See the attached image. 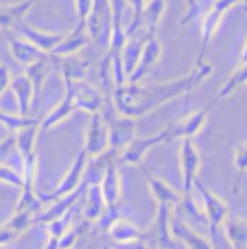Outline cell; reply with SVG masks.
Instances as JSON below:
<instances>
[{"instance_id":"obj_1","label":"cell","mask_w":247,"mask_h":249,"mask_svg":"<svg viewBox=\"0 0 247 249\" xmlns=\"http://www.w3.org/2000/svg\"><path fill=\"white\" fill-rule=\"evenodd\" d=\"M210 72H212V66L210 64L195 61L191 72L184 74L182 79H175V81L156 83V86H147V88H138V83H125L121 88H114V92H112L114 112L127 118L144 116V114L153 112L160 105L191 92L204 79H208Z\"/></svg>"},{"instance_id":"obj_2","label":"cell","mask_w":247,"mask_h":249,"mask_svg":"<svg viewBox=\"0 0 247 249\" xmlns=\"http://www.w3.org/2000/svg\"><path fill=\"white\" fill-rule=\"evenodd\" d=\"M195 186L197 190H199V195H201V201H204V208H206V221H208V232H210V236H212V247L214 249H219V241H217V232H219V228H221V223L228 219V203L223 201L221 197H217L214 193H210L208 188H206L204 184H201L199 179H195Z\"/></svg>"},{"instance_id":"obj_3","label":"cell","mask_w":247,"mask_h":249,"mask_svg":"<svg viewBox=\"0 0 247 249\" xmlns=\"http://www.w3.org/2000/svg\"><path fill=\"white\" fill-rule=\"evenodd\" d=\"M243 2H247V0H214V4L210 7V11L206 13L204 20H201V48H199V55H197L195 61H204L206 48H208L212 35L217 33V29H219V24H221L223 16H226L232 7L243 4Z\"/></svg>"},{"instance_id":"obj_4","label":"cell","mask_w":247,"mask_h":249,"mask_svg":"<svg viewBox=\"0 0 247 249\" xmlns=\"http://www.w3.org/2000/svg\"><path fill=\"white\" fill-rule=\"evenodd\" d=\"M105 127H107V146L109 149H125L131 140L136 138V118H127V116H114L112 112L103 114Z\"/></svg>"},{"instance_id":"obj_5","label":"cell","mask_w":247,"mask_h":249,"mask_svg":"<svg viewBox=\"0 0 247 249\" xmlns=\"http://www.w3.org/2000/svg\"><path fill=\"white\" fill-rule=\"evenodd\" d=\"M179 168H182V188L184 195H193V184L201 168V153L195 146L193 138H182L179 142Z\"/></svg>"},{"instance_id":"obj_6","label":"cell","mask_w":247,"mask_h":249,"mask_svg":"<svg viewBox=\"0 0 247 249\" xmlns=\"http://www.w3.org/2000/svg\"><path fill=\"white\" fill-rule=\"evenodd\" d=\"M171 214H173V208L166 206V203H158V214L153 221L149 234L144 236V241L149 243L151 249H177L171 236Z\"/></svg>"},{"instance_id":"obj_7","label":"cell","mask_w":247,"mask_h":249,"mask_svg":"<svg viewBox=\"0 0 247 249\" xmlns=\"http://www.w3.org/2000/svg\"><path fill=\"white\" fill-rule=\"evenodd\" d=\"M86 29L92 42L103 44V37H107L112 33V16H109V2L107 0H92L90 13L86 20Z\"/></svg>"},{"instance_id":"obj_8","label":"cell","mask_w":247,"mask_h":249,"mask_svg":"<svg viewBox=\"0 0 247 249\" xmlns=\"http://www.w3.org/2000/svg\"><path fill=\"white\" fill-rule=\"evenodd\" d=\"M86 164H88V153L86 151H81V153L77 155V160L72 162L70 171L66 173V177L59 181V186H57L53 193H48V195H37V201L39 203H51V201H57L59 197H64V195H70L72 190H77L79 184L83 181Z\"/></svg>"},{"instance_id":"obj_9","label":"cell","mask_w":247,"mask_h":249,"mask_svg":"<svg viewBox=\"0 0 247 249\" xmlns=\"http://www.w3.org/2000/svg\"><path fill=\"white\" fill-rule=\"evenodd\" d=\"M160 59H162V44L158 42L156 35H147L144 46H142V53H140L138 66H136L134 72L127 77V83H140V79L147 77L149 72L156 70V66L160 64Z\"/></svg>"},{"instance_id":"obj_10","label":"cell","mask_w":247,"mask_h":249,"mask_svg":"<svg viewBox=\"0 0 247 249\" xmlns=\"http://www.w3.org/2000/svg\"><path fill=\"white\" fill-rule=\"evenodd\" d=\"M107 149V127H105L103 114L96 112L90 116V123H88V131H86V153L90 160L99 158V155L105 153Z\"/></svg>"},{"instance_id":"obj_11","label":"cell","mask_w":247,"mask_h":249,"mask_svg":"<svg viewBox=\"0 0 247 249\" xmlns=\"http://www.w3.org/2000/svg\"><path fill=\"white\" fill-rule=\"evenodd\" d=\"M162 142H166V127L162 129L160 133H153V136H149V138H134V140L127 144V149H123L118 160L125 164H136V166H138V164H142L144 155L156 144H162Z\"/></svg>"},{"instance_id":"obj_12","label":"cell","mask_w":247,"mask_h":249,"mask_svg":"<svg viewBox=\"0 0 247 249\" xmlns=\"http://www.w3.org/2000/svg\"><path fill=\"white\" fill-rule=\"evenodd\" d=\"M116 160L118 155L105 164V171L99 179V188H101V195H103L105 208H109V210H116L118 199H121V175H118V168H116Z\"/></svg>"},{"instance_id":"obj_13","label":"cell","mask_w":247,"mask_h":249,"mask_svg":"<svg viewBox=\"0 0 247 249\" xmlns=\"http://www.w3.org/2000/svg\"><path fill=\"white\" fill-rule=\"evenodd\" d=\"M88 186H90L88 181H81L77 190H72L70 195H64V197H59L51 208H48V210H44L42 214H35V216H33V223H51V221L61 219L64 214H68V212L72 210L74 203H77L79 199H81L83 195H86Z\"/></svg>"},{"instance_id":"obj_14","label":"cell","mask_w":247,"mask_h":249,"mask_svg":"<svg viewBox=\"0 0 247 249\" xmlns=\"http://www.w3.org/2000/svg\"><path fill=\"white\" fill-rule=\"evenodd\" d=\"M208 109H197L193 112L191 116H186L184 121H179L177 124H169L166 127V142H173V140H182V138H193L204 129L206 121H208Z\"/></svg>"},{"instance_id":"obj_15","label":"cell","mask_w":247,"mask_h":249,"mask_svg":"<svg viewBox=\"0 0 247 249\" xmlns=\"http://www.w3.org/2000/svg\"><path fill=\"white\" fill-rule=\"evenodd\" d=\"M11 31H16L20 37H24L26 42H31L42 53H53V48H55L66 35V33H44V31H37V29H33V26H29L24 20L18 22Z\"/></svg>"},{"instance_id":"obj_16","label":"cell","mask_w":247,"mask_h":249,"mask_svg":"<svg viewBox=\"0 0 247 249\" xmlns=\"http://www.w3.org/2000/svg\"><path fill=\"white\" fill-rule=\"evenodd\" d=\"M2 33H4V37H7L9 51H11V57L18 61V64L26 66V64H31V61H37V59H42V57L46 55V53H42L39 48H35L31 42H26L24 37H20L16 31L4 29Z\"/></svg>"},{"instance_id":"obj_17","label":"cell","mask_w":247,"mask_h":249,"mask_svg":"<svg viewBox=\"0 0 247 249\" xmlns=\"http://www.w3.org/2000/svg\"><path fill=\"white\" fill-rule=\"evenodd\" d=\"M72 103H74V109H83V112L96 114L105 107V96H103V92H99L96 88L88 86V83H83V81H77L74 83Z\"/></svg>"},{"instance_id":"obj_18","label":"cell","mask_w":247,"mask_h":249,"mask_svg":"<svg viewBox=\"0 0 247 249\" xmlns=\"http://www.w3.org/2000/svg\"><path fill=\"white\" fill-rule=\"evenodd\" d=\"M90 42V35H88V29H86V22H79L77 26H74L72 31H68V33L64 35V39H61L59 44H57L55 48H53L51 55L53 57H66V55H77L79 51H81L86 44Z\"/></svg>"},{"instance_id":"obj_19","label":"cell","mask_w":247,"mask_h":249,"mask_svg":"<svg viewBox=\"0 0 247 249\" xmlns=\"http://www.w3.org/2000/svg\"><path fill=\"white\" fill-rule=\"evenodd\" d=\"M64 86H66V94L64 99H61V103L57 105L55 109H53L51 114H48L46 118H44L42 123H39V129L42 131H48L51 127H55V124H59L61 121H66V118L72 114L74 109V103H72V96H74V83L68 81V79H64Z\"/></svg>"},{"instance_id":"obj_20","label":"cell","mask_w":247,"mask_h":249,"mask_svg":"<svg viewBox=\"0 0 247 249\" xmlns=\"http://www.w3.org/2000/svg\"><path fill=\"white\" fill-rule=\"evenodd\" d=\"M171 236L175 241H182L188 249H214L212 243H208L206 238H201L197 232H193L182 219H175L171 214Z\"/></svg>"},{"instance_id":"obj_21","label":"cell","mask_w":247,"mask_h":249,"mask_svg":"<svg viewBox=\"0 0 247 249\" xmlns=\"http://www.w3.org/2000/svg\"><path fill=\"white\" fill-rule=\"evenodd\" d=\"M9 90L13 92V96H16V101H18V112H20V116H26L31 109V103H33V96H35L29 77H26V74H20V77L11 79Z\"/></svg>"},{"instance_id":"obj_22","label":"cell","mask_w":247,"mask_h":249,"mask_svg":"<svg viewBox=\"0 0 247 249\" xmlns=\"http://www.w3.org/2000/svg\"><path fill=\"white\" fill-rule=\"evenodd\" d=\"M51 68H53V55H51V53H46L42 59L31 61V64L24 66V74L29 77V81H31V86H33L35 94L42 90V86H44V81H46Z\"/></svg>"},{"instance_id":"obj_23","label":"cell","mask_w":247,"mask_h":249,"mask_svg":"<svg viewBox=\"0 0 247 249\" xmlns=\"http://www.w3.org/2000/svg\"><path fill=\"white\" fill-rule=\"evenodd\" d=\"M142 173L147 175L149 188H151V195H153V199H156L158 203H166V206H171V208H177L179 206L182 197H179V195L175 193L169 184H166V181H162L160 177H153L151 173H147L144 168H142Z\"/></svg>"},{"instance_id":"obj_24","label":"cell","mask_w":247,"mask_h":249,"mask_svg":"<svg viewBox=\"0 0 247 249\" xmlns=\"http://www.w3.org/2000/svg\"><path fill=\"white\" fill-rule=\"evenodd\" d=\"M35 4V0H22V2L13 4H2L0 7V29H13L20 20H24L26 11H31V7Z\"/></svg>"},{"instance_id":"obj_25","label":"cell","mask_w":247,"mask_h":249,"mask_svg":"<svg viewBox=\"0 0 247 249\" xmlns=\"http://www.w3.org/2000/svg\"><path fill=\"white\" fill-rule=\"evenodd\" d=\"M83 199H86V203H83V219H86V221L101 219V216H103V212H105V201H103V195H101L99 184L88 186Z\"/></svg>"},{"instance_id":"obj_26","label":"cell","mask_w":247,"mask_h":249,"mask_svg":"<svg viewBox=\"0 0 247 249\" xmlns=\"http://www.w3.org/2000/svg\"><path fill=\"white\" fill-rule=\"evenodd\" d=\"M144 39L142 35H129L123 46V68H125V77H129L134 72V68L138 66V59H140V53H142V46H144Z\"/></svg>"},{"instance_id":"obj_27","label":"cell","mask_w":247,"mask_h":249,"mask_svg":"<svg viewBox=\"0 0 247 249\" xmlns=\"http://www.w3.org/2000/svg\"><path fill=\"white\" fill-rule=\"evenodd\" d=\"M88 66L90 64H88L86 59H79V57H74V55H66L59 59L61 77L72 81V83L83 81V77H86V72H88Z\"/></svg>"},{"instance_id":"obj_28","label":"cell","mask_w":247,"mask_h":249,"mask_svg":"<svg viewBox=\"0 0 247 249\" xmlns=\"http://www.w3.org/2000/svg\"><path fill=\"white\" fill-rule=\"evenodd\" d=\"M109 236L114 243H127V241H136V238H142L144 234L136 228L131 221L127 219H114L109 223Z\"/></svg>"},{"instance_id":"obj_29","label":"cell","mask_w":247,"mask_h":249,"mask_svg":"<svg viewBox=\"0 0 247 249\" xmlns=\"http://www.w3.org/2000/svg\"><path fill=\"white\" fill-rule=\"evenodd\" d=\"M247 86V61L245 64H239V68L234 70V72L230 74V77L226 79V83H223L221 88H219V94H217V101H223L228 99L230 94H234V92H239L241 88Z\"/></svg>"},{"instance_id":"obj_30","label":"cell","mask_w":247,"mask_h":249,"mask_svg":"<svg viewBox=\"0 0 247 249\" xmlns=\"http://www.w3.org/2000/svg\"><path fill=\"white\" fill-rule=\"evenodd\" d=\"M226 234L228 243L232 249H245L247 247V225L241 219H226Z\"/></svg>"},{"instance_id":"obj_31","label":"cell","mask_w":247,"mask_h":249,"mask_svg":"<svg viewBox=\"0 0 247 249\" xmlns=\"http://www.w3.org/2000/svg\"><path fill=\"white\" fill-rule=\"evenodd\" d=\"M166 9V0H149L142 9V20L147 22V35H156V29L160 24L162 16H164Z\"/></svg>"},{"instance_id":"obj_32","label":"cell","mask_w":247,"mask_h":249,"mask_svg":"<svg viewBox=\"0 0 247 249\" xmlns=\"http://www.w3.org/2000/svg\"><path fill=\"white\" fill-rule=\"evenodd\" d=\"M37 127L39 124H29V127L20 129V131L16 133V146L18 151H20V158L26 153H31V151H35V138H37Z\"/></svg>"},{"instance_id":"obj_33","label":"cell","mask_w":247,"mask_h":249,"mask_svg":"<svg viewBox=\"0 0 247 249\" xmlns=\"http://www.w3.org/2000/svg\"><path fill=\"white\" fill-rule=\"evenodd\" d=\"M0 123H2V127H7L11 133H18L20 129L29 127V124H35V123H37V118H29V116H20V114L0 112Z\"/></svg>"},{"instance_id":"obj_34","label":"cell","mask_w":247,"mask_h":249,"mask_svg":"<svg viewBox=\"0 0 247 249\" xmlns=\"http://www.w3.org/2000/svg\"><path fill=\"white\" fill-rule=\"evenodd\" d=\"M33 216H35L33 212H16V214L7 221V225L11 230H16L18 234H24L26 230L33 225Z\"/></svg>"},{"instance_id":"obj_35","label":"cell","mask_w":247,"mask_h":249,"mask_svg":"<svg viewBox=\"0 0 247 249\" xmlns=\"http://www.w3.org/2000/svg\"><path fill=\"white\" fill-rule=\"evenodd\" d=\"M234 166H236V173H239L236 184H234V193H239L241 179H243V175L247 173V142H245V144H241L239 149L234 151Z\"/></svg>"},{"instance_id":"obj_36","label":"cell","mask_w":247,"mask_h":249,"mask_svg":"<svg viewBox=\"0 0 247 249\" xmlns=\"http://www.w3.org/2000/svg\"><path fill=\"white\" fill-rule=\"evenodd\" d=\"M86 228H88V221H86V223H81L79 228H74V230H66V232L59 236V241H57L55 249H72L74 243L79 241V236H81V232Z\"/></svg>"},{"instance_id":"obj_37","label":"cell","mask_w":247,"mask_h":249,"mask_svg":"<svg viewBox=\"0 0 247 249\" xmlns=\"http://www.w3.org/2000/svg\"><path fill=\"white\" fill-rule=\"evenodd\" d=\"M99 81L103 94H109V81H112V59H109V55H105L99 64Z\"/></svg>"},{"instance_id":"obj_38","label":"cell","mask_w":247,"mask_h":249,"mask_svg":"<svg viewBox=\"0 0 247 249\" xmlns=\"http://www.w3.org/2000/svg\"><path fill=\"white\" fill-rule=\"evenodd\" d=\"M127 4L131 7V13H134V18H131V24H129V29H127V37L129 35H134L136 31H138V26H140V22H142V9H144V0H127Z\"/></svg>"},{"instance_id":"obj_39","label":"cell","mask_w":247,"mask_h":249,"mask_svg":"<svg viewBox=\"0 0 247 249\" xmlns=\"http://www.w3.org/2000/svg\"><path fill=\"white\" fill-rule=\"evenodd\" d=\"M0 181H7V184L16 186V188H22V186H24V179H22L20 173L13 171L11 166H2V164H0Z\"/></svg>"},{"instance_id":"obj_40","label":"cell","mask_w":247,"mask_h":249,"mask_svg":"<svg viewBox=\"0 0 247 249\" xmlns=\"http://www.w3.org/2000/svg\"><path fill=\"white\" fill-rule=\"evenodd\" d=\"M18 236H20V234H18L16 230L9 228L7 223L0 225V247H4V245H9V243H13Z\"/></svg>"},{"instance_id":"obj_41","label":"cell","mask_w":247,"mask_h":249,"mask_svg":"<svg viewBox=\"0 0 247 249\" xmlns=\"http://www.w3.org/2000/svg\"><path fill=\"white\" fill-rule=\"evenodd\" d=\"M90 7H92V0H74V9H77L79 22H86V20H88Z\"/></svg>"},{"instance_id":"obj_42","label":"cell","mask_w":247,"mask_h":249,"mask_svg":"<svg viewBox=\"0 0 247 249\" xmlns=\"http://www.w3.org/2000/svg\"><path fill=\"white\" fill-rule=\"evenodd\" d=\"M112 249H151L149 247V243L142 238H136V241H127V243H116Z\"/></svg>"},{"instance_id":"obj_43","label":"cell","mask_w":247,"mask_h":249,"mask_svg":"<svg viewBox=\"0 0 247 249\" xmlns=\"http://www.w3.org/2000/svg\"><path fill=\"white\" fill-rule=\"evenodd\" d=\"M13 146H16V133H11V136H7L4 140H0V164H2V160L7 158L9 153H11Z\"/></svg>"},{"instance_id":"obj_44","label":"cell","mask_w":247,"mask_h":249,"mask_svg":"<svg viewBox=\"0 0 247 249\" xmlns=\"http://www.w3.org/2000/svg\"><path fill=\"white\" fill-rule=\"evenodd\" d=\"M9 83H11V72H9V66L0 64V96H2V92L9 90Z\"/></svg>"},{"instance_id":"obj_45","label":"cell","mask_w":247,"mask_h":249,"mask_svg":"<svg viewBox=\"0 0 247 249\" xmlns=\"http://www.w3.org/2000/svg\"><path fill=\"white\" fill-rule=\"evenodd\" d=\"M184 2H186V9H188V11H186V16L182 18V24H186V22L197 13V0H184Z\"/></svg>"},{"instance_id":"obj_46","label":"cell","mask_w":247,"mask_h":249,"mask_svg":"<svg viewBox=\"0 0 247 249\" xmlns=\"http://www.w3.org/2000/svg\"><path fill=\"white\" fill-rule=\"evenodd\" d=\"M247 61V37H245V46H243V51H241V61L239 64H245Z\"/></svg>"},{"instance_id":"obj_47","label":"cell","mask_w":247,"mask_h":249,"mask_svg":"<svg viewBox=\"0 0 247 249\" xmlns=\"http://www.w3.org/2000/svg\"><path fill=\"white\" fill-rule=\"evenodd\" d=\"M103 249H112V247H103Z\"/></svg>"},{"instance_id":"obj_48","label":"cell","mask_w":247,"mask_h":249,"mask_svg":"<svg viewBox=\"0 0 247 249\" xmlns=\"http://www.w3.org/2000/svg\"><path fill=\"white\" fill-rule=\"evenodd\" d=\"M35 2H39V0H35Z\"/></svg>"},{"instance_id":"obj_49","label":"cell","mask_w":247,"mask_h":249,"mask_svg":"<svg viewBox=\"0 0 247 249\" xmlns=\"http://www.w3.org/2000/svg\"><path fill=\"white\" fill-rule=\"evenodd\" d=\"M230 249H232V247H230Z\"/></svg>"}]
</instances>
